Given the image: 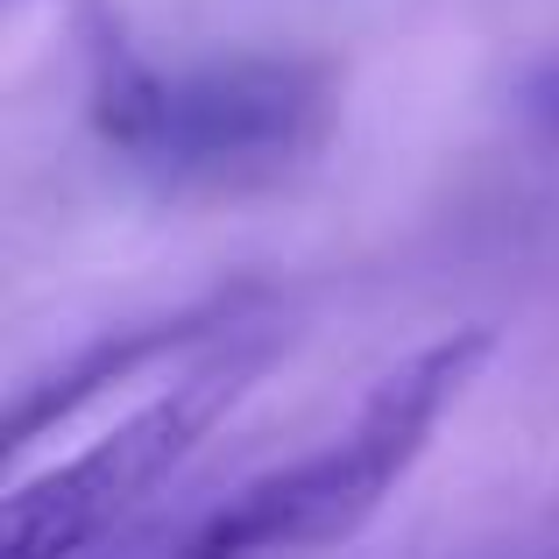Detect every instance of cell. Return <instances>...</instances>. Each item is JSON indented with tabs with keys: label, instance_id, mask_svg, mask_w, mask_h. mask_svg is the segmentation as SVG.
Returning a JSON list of instances; mask_svg holds the SVG:
<instances>
[{
	"label": "cell",
	"instance_id": "6da1fadb",
	"mask_svg": "<svg viewBox=\"0 0 559 559\" xmlns=\"http://www.w3.org/2000/svg\"><path fill=\"white\" fill-rule=\"evenodd\" d=\"M93 121L164 185H270L326 142L333 85L290 57L142 64L114 50L93 79Z\"/></svg>",
	"mask_w": 559,
	"mask_h": 559
},
{
	"label": "cell",
	"instance_id": "7a4b0ae2",
	"mask_svg": "<svg viewBox=\"0 0 559 559\" xmlns=\"http://www.w3.org/2000/svg\"><path fill=\"white\" fill-rule=\"evenodd\" d=\"M255 361L262 341L248 326H227L199 369H185L164 396L135 404L64 467L22 481L0 510V559H85L114 532H128L135 510L178 475V461H191V447L219 425V411L248 390Z\"/></svg>",
	"mask_w": 559,
	"mask_h": 559
},
{
	"label": "cell",
	"instance_id": "3957f363",
	"mask_svg": "<svg viewBox=\"0 0 559 559\" xmlns=\"http://www.w3.org/2000/svg\"><path fill=\"white\" fill-rule=\"evenodd\" d=\"M481 355H489V333H453V341L418 347L404 369H390L376 382L369 404L333 439H319L312 453L270 467L262 489L276 503L284 552H312V546H333V538L361 532L376 518V503L404 481V467L425 453L432 425L447 418V404L461 396V382L475 376Z\"/></svg>",
	"mask_w": 559,
	"mask_h": 559
},
{
	"label": "cell",
	"instance_id": "277c9868",
	"mask_svg": "<svg viewBox=\"0 0 559 559\" xmlns=\"http://www.w3.org/2000/svg\"><path fill=\"white\" fill-rule=\"evenodd\" d=\"M270 546V524H262L255 481H234L227 496L199 510H178V518H150L114 532L107 546H93L85 559H262Z\"/></svg>",
	"mask_w": 559,
	"mask_h": 559
},
{
	"label": "cell",
	"instance_id": "5b68a950",
	"mask_svg": "<svg viewBox=\"0 0 559 559\" xmlns=\"http://www.w3.org/2000/svg\"><path fill=\"white\" fill-rule=\"evenodd\" d=\"M524 559H559V546H538V552H524Z\"/></svg>",
	"mask_w": 559,
	"mask_h": 559
}]
</instances>
